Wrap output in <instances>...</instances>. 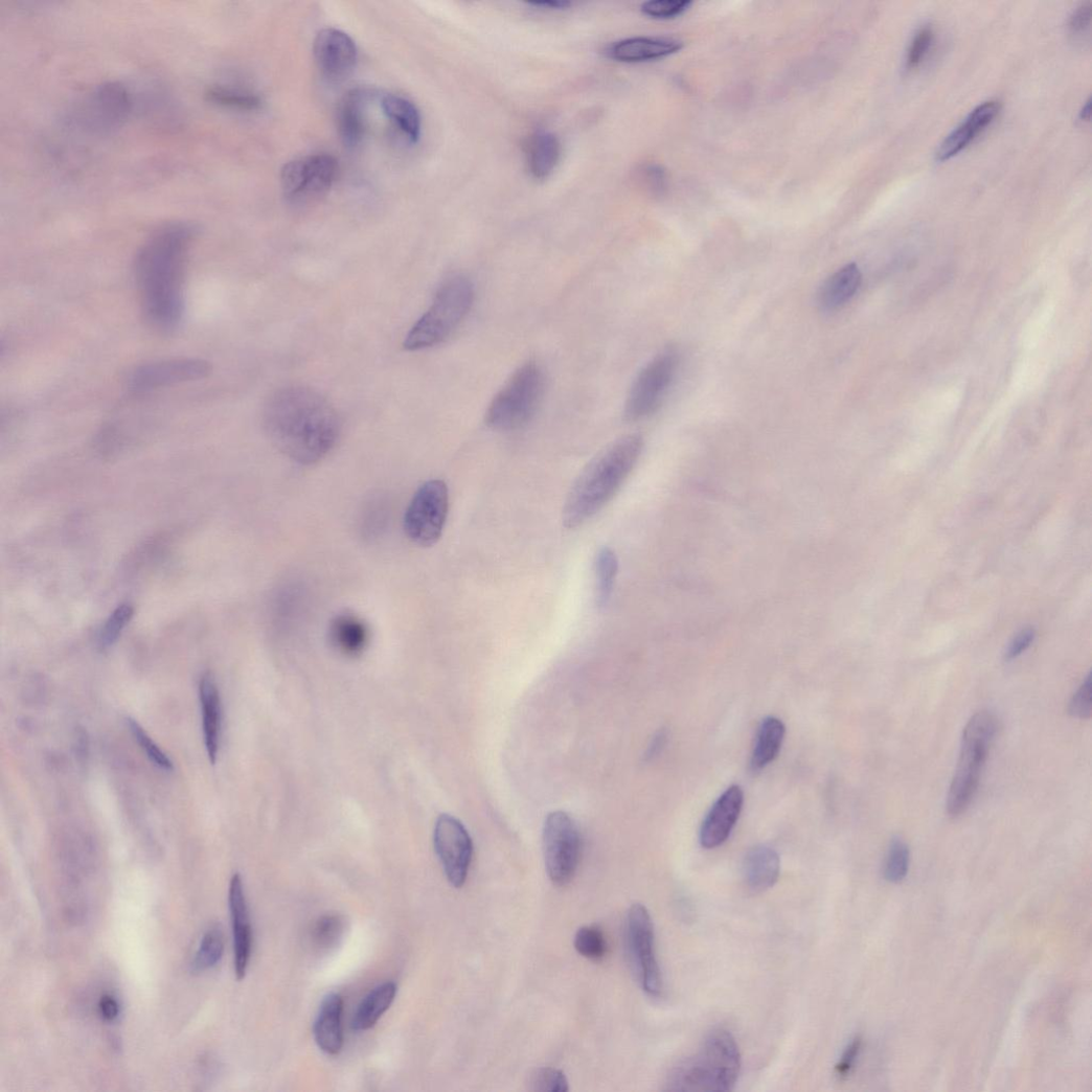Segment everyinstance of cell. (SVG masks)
<instances>
[{
    "label": "cell",
    "instance_id": "obj_28",
    "mask_svg": "<svg viewBox=\"0 0 1092 1092\" xmlns=\"http://www.w3.org/2000/svg\"><path fill=\"white\" fill-rule=\"evenodd\" d=\"M329 637L341 653L356 658L364 652L368 644L369 629L358 616L341 614L332 621Z\"/></svg>",
    "mask_w": 1092,
    "mask_h": 1092
},
{
    "label": "cell",
    "instance_id": "obj_19",
    "mask_svg": "<svg viewBox=\"0 0 1092 1092\" xmlns=\"http://www.w3.org/2000/svg\"><path fill=\"white\" fill-rule=\"evenodd\" d=\"M684 44L673 38L633 37L611 44L608 58L622 64L659 61L680 51Z\"/></svg>",
    "mask_w": 1092,
    "mask_h": 1092
},
{
    "label": "cell",
    "instance_id": "obj_44",
    "mask_svg": "<svg viewBox=\"0 0 1092 1092\" xmlns=\"http://www.w3.org/2000/svg\"><path fill=\"white\" fill-rule=\"evenodd\" d=\"M1036 633L1032 629L1020 632L1009 643L1005 652V660L1010 662L1020 657L1033 642Z\"/></svg>",
    "mask_w": 1092,
    "mask_h": 1092
},
{
    "label": "cell",
    "instance_id": "obj_38",
    "mask_svg": "<svg viewBox=\"0 0 1092 1092\" xmlns=\"http://www.w3.org/2000/svg\"><path fill=\"white\" fill-rule=\"evenodd\" d=\"M128 727L130 728L135 741L156 767L166 772L174 771L173 760L153 742L150 735L135 720L128 719Z\"/></svg>",
    "mask_w": 1092,
    "mask_h": 1092
},
{
    "label": "cell",
    "instance_id": "obj_16",
    "mask_svg": "<svg viewBox=\"0 0 1092 1092\" xmlns=\"http://www.w3.org/2000/svg\"><path fill=\"white\" fill-rule=\"evenodd\" d=\"M314 58L324 77L339 82L349 76L358 62V48L346 32L325 28L314 41Z\"/></svg>",
    "mask_w": 1092,
    "mask_h": 1092
},
{
    "label": "cell",
    "instance_id": "obj_14",
    "mask_svg": "<svg viewBox=\"0 0 1092 1092\" xmlns=\"http://www.w3.org/2000/svg\"><path fill=\"white\" fill-rule=\"evenodd\" d=\"M433 844L448 881L454 888H462L473 857V842L467 828L456 817L441 814L436 819Z\"/></svg>",
    "mask_w": 1092,
    "mask_h": 1092
},
{
    "label": "cell",
    "instance_id": "obj_49",
    "mask_svg": "<svg viewBox=\"0 0 1092 1092\" xmlns=\"http://www.w3.org/2000/svg\"><path fill=\"white\" fill-rule=\"evenodd\" d=\"M1090 115H1091V113H1090V99H1088V101L1086 103V105L1083 108V111L1080 112V119L1083 121L1084 120H1089L1090 119Z\"/></svg>",
    "mask_w": 1092,
    "mask_h": 1092
},
{
    "label": "cell",
    "instance_id": "obj_30",
    "mask_svg": "<svg viewBox=\"0 0 1092 1092\" xmlns=\"http://www.w3.org/2000/svg\"><path fill=\"white\" fill-rule=\"evenodd\" d=\"M381 108L386 117L410 140L418 141L422 132V119L416 106L409 99L386 94L381 98Z\"/></svg>",
    "mask_w": 1092,
    "mask_h": 1092
},
{
    "label": "cell",
    "instance_id": "obj_22",
    "mask_svg": "<svg viewBox=\"0 0 1092 1092\" xmlns=\"http://www.w3.org/2000/svg\"><path fill=\"white\" fill-rule=\"evenodd\" d=\"M200 700L205 747L213 766L220 752L223 709L220 689L210 673L204 674L201 678Z\"/></svg>",
    "mask_w": 1092,
    "mask_h": 1092
},
{
    "label": "cell",
    "instance_id": "obj_40",
    "mask_svg": "<svg viewBox=\"0 0 1092 1092\" xmlns=\"http://www.w3.org/2000/svg\"><path fill=\"white\" fill-rule=\"evenodd\" d=\"M529 1089L538 1092H566L569 1083L566 1075L553 1068L536 1070L529 1078Z\"/></svg>",
    "mask_w": 1092,
    "mask_h": 1092
},
{
    "label": "cell",
    "instance_id": "obj_33",
    "mask_svg": "<svg viewBox=\"0 0 1092 1092\" xmlns=\"http://www.w3.org/2000/svg\"><path fill=\"white\" fill-rule=\"evenodd\" d=\"M206 98L217 106L238 109V111H257L261 106V99L257 95L223 86L208 88Z\"/></svg>",
    "mask_w": 1092,
    "mask_h": 1092
},
{
    "label": "cell",
    "instance_id": "obj_11",
    "mask_svg": "<svg viewBox=\"0 0 1092 1092\" xmlns=\"http://www.w3.org/2000/svg\"><path fill=\"white\" fill-rule=\"evenodd\" d=\"M679 364L677 349L669 347L642 368L625 403L624 415L628 420H640L658 410L673 385Z\"/></svg>",
    "mask_w": 1092,
    "mask_h": 1092
},
{
    "label": "cell",
    "instance_id": "obj_12",
    "mask_svg": "<svg viewBox=\"0 0 1092 1092\" xmlns=\"http://www.w3.org/2000/svg\"><path fill=\"white\" fill-rule=\"evenodd\" d=\"M628 948L643 992L653 998L663 994V977L655 953L654 925L641 904L631 907L627 920Z\"/></svg>",
    "mask_w": 1092,
    "mask_h": 1092
},
{
    "label": "cell",
    "instance_id": "obj_34",
    "mask_svg": "<svg viewBox=\"0 0 1092 1092\" xmlns=\"http://www.w3.org/2000/svg\"><path fill=\"white\" fill-rule=\"evenodd\" d=\"M910 850L901 838H894L889 846L884 866L885 879L893 884L903 882L909 871Z\"/></svg>",
    "mask_w": 1092,
    "mask_h": 1092
},
{
    "label": "cell",
    "instance_id": "obj_42",
    "mask_svg": "<svg viewBox=\"0 0 1092 1092\" xmlns=\"http://www.w3.org/2000/svg\"><path fill=\"white\" fill-rule=\"evenodd\" d=\"M1092 676L1089 674L1069 702V714L1078 720H1089L1092 712Z\"/></svg>",
    "mask_w": 1092,
    "mask_h": 1092
},
{
    "label": "cell",
    "instance_id": "obj_24",
    "mask_svg": "<svg viewBox=\"0 0 1092 1092\" xmlns=\"http://www.w3.org/2000/svg\"><path fill=\"white\" fill-rule=\"evenodd\" d=\"M561 157L562 143L554 133L539 131L531 136L527 150V163L534 179H548L558 168Z\"/></svg>",
    "mask_w": 1092,
    "mask_h": 1092
},
{
    "label": "cell",
    "instance_id": "obj_36",
    "mask_svg": "<svg viewBox=\"0 0 1092 1092\" xmlns=\"http://www.w3.org/2000/svg\"><path fill=\"white\" fill-rule=\"evenodd\" d=\"M344 932L345 920L341 915H324L314 926L313 939L317 947L327 949L337 945Z\"/></svg>",
    "mask_w": 1092,
    "mask_h": 1092
},
{
    "label": "cell",
    "instance_id": "obj_37",
    "mask_svg": "<svg viewBox=\"0 0 1092 1092\" xmlns=\"http://www.w3.org/2000/svg\"><path fill=\"white\" fill-rule=\"evenodd\" d=\"M133 616L134 609L132 606L122 605L117 608L111 617L108 618L99 633V647L106 650L114 645Z\"/></svg>",
    "mask_w": 1092,
    "mask_h": 1092
},
{
    "label": "cell",
    "instance_id": "obj_25",
    "mask_svg": "<svg viewBox=\"0 0 1092 1092\" xmlns=\"http://www.w3.org/2000/svg\"><path fill=\"white\" fill-rule=\"evenodd\" d=\"M369 93L354 89L343 98L338 116V128L342 141L348 147L357 146L365 132V108Z\"/></svg>",
    "mask_w": 1092,
    "mask_h": 1092
},
{
    "label": "cell",
    "instance_id": "obj_18",
    "mask_svg": "<svg viewBox=\"0 0 1092 1092\" xmlns=\"http://www.w3.org/2000/svg\"><path fill=\"white\" fill-rule=\"evenodd\" d=\"M229 907L234 939V970L237 980L246 977L251 958L253 935L243 879L235 873L230 883Z\"/></svg>",
    "mask_w": 1092,
    "mask_h": 1092
},
{
    "label": "cell",
    "instance_id": "obj_4",
    "mask_svg": "<svg viewBox=\"0 0 1092 1092\" xmlns=\"http://www.w3.org/2000/svg\"><path fill=\"white\" fill-rule=\"evenodd\" d=\"M741 1067V1053L732 1033L724 1028L714 1029L699 1052L675 1069L668 1089L729 1091L738 1079Z\"/></svg>",
    "mask_w": 1092,
    "mask_h": 1092
},
{
    "label": "cell",
    "instance_id": "obj_17",
    "mask_svg": "<svg viewBox=\"0 0 1092 1092\" xmlns=\"http://www.w3.org/2000/svg\"><path fill=\"white\" fill-rule=\"evenodd\" d=\"M744 805V792L732 786L716 800L707 813L701 831L700 843L705 849L722 846L731 836Z\"/></svg>",
    "mask_w": 1092,
    "mask_h": 1092
},
{
    "label": "cell",
    "instance_id": "obj_13",
    "mask_svg": "<svg viewBox=\"0 0 1092 1092\" xmlns=\"http://www.w3.org/2000/svg\"><path fill=\"white\" fill-rule=\"evenodd\" d=\"M338 174V161L329 154H316L292 160L281 173L285 196L302 202L331 189Z\"/></svg>",
    "mask_w": 1092,
    "mask_h": 1092
},
{
    "label": "cell",
    "instance_id": "obj_45",
    "mask_svg": "<svg viewBox=\"0 0 1092 1092\" xmlns=\"http://www.w3.org/2000/svg\"><path fill=\"white\" fill-rule=\"evenodd\" d=\"M1092 17V5L1090 2L1083 4L1078 7L1071 16L1069 21V30L1073 36H1082L1085 33L1091 24Z\"/></svg>",
    "mask_w": 1092,
    "mask_h": 1092
},
{
    "label": "cell",
    "instance_id": "obj_20",
    "mask_svg": "<svg viewBox=\"0 0 1092 1092\" xmlns=\"http://www.w3.org/2000/svg\"><path fill=\"white\" fill-rule=\"evenodd\" d=\"M344 998L327 995L321 1002L314 1022L313 1033L317 1047L327 1055H338L344 1046Z\"/></svg>",
    "mask_w": 1092,
    "mask_h": 1092
},
{
    "label": "cell",
    "instance_id": "obj_8",
    "mask_svg": "<svg viewBox=\"0 0 1092 1092\" xmlns=\"http://www.w3.org/2000/svg\"><path fill=\"white\" fill-rule=\"evenodd\" d=\"M133 96L120 82H105L88 91L72 107L69 121L91 135H107L122 128L133 112Z\"/></svg>",
    "mask_w": 1092,
    "mask_h": 1092
},
{
    "label": "cell",
    "instance_id": "obj_10",
    "mask_svg": "<svg viewBox=\"0 0 1092 1092\" xmlns=\"http://www.w3.org/2000/svg\"><path fill=\"white\" fill-rule=\"evenodd\" d=\"M449 505V488L443 480L433 479L420 485L404 518L408 538L423 548L438 542L446 527Z\"/></svg>",
    "mask_w": 1092,
    "mask_h": 1092
},
{
    "label": "cell",
    "instance_id": "obj_29",
    "mask_svg": "<svg viewBox=\"0 0 1092 1092\" xmlns=\"http://www.w3.org/2000/svg\"><path fill=\"white\" fill-rule=\"evenodd\" d=\"M397 985L394 981H387L373 988L358 1006L351 1027L356 1031H365L372 1028L382 1016H384L395 1001Z\"/></svg>",
    "mask_w": 1092,
    "mask_h": 1092
},
{
    "label": "cell",
    "instance_id": "obj_23",
    "mask_svg": "<svg viewBox=\"0 0 1092 1092\" xmlns=\"http://www.w3.org/2000/svg\"><path fill=\"white\" fill-rule=\"evenodd\" d=\"M780 869L778 852L767 845H758L750 849L743 863L745 883L754 892L773 888L779 880Z\"/></svg>",
    "mask_w": 1092,
    "mask_h": 1092
},
{
    "label": "cell",
    "instance_id": "obj_39",
    "mask_svg": "<svg viewBox=\"0 0 1092 1092\" xmlns=\"http://www.w3.org/2000/svg\"><path fill=\"white\" fill-rule=\"evenodd\" d=\"M692 6L690 0H652L641 5V13L655 20H668L685 14Z\"/></svg>",
    "mask_w": 1092,
    "mask_h": 1092
},
{
    "label": "cell",
    "instance_id": "obj_15",
    "mask_svg": "<svg viewBox=\"0 0 1092 1092\" xmlns=\"http://www.w3.org/2000/svg\"><path fill=\"white\" fill-rule=\"evenodd\" d=\"M210 372L211 365L202 359L161 360L136 367L128 379V387L135 394H145L205 379Z\"/></svg>",
    "mask_w": 1092,
    "mask_h": 1092
},
{
    "label": "cell",
    "instance_id": "obj_5",
    "mask_svg": "<svg viewBox=\"0 0 1092 1092\" xmlns=\"http://www.w3.org/2000/svg\"><path fill=\"white\" fill-rule=\"evenodd\" d=\"M475 297L472 281L462 275L447 279L427 312L411 327L405 349L418 351L446 342L469 314Z\"/></svg>",
    "mask_w": 1092,
    "mask_h": 1092
},
{
    "label": "cell",
    "instance_id": "obj_31",
    "mask_svg": "<svg viewBox=\"0 0 1092 1092\" xmlns=\"http://www.w3.org/2000/svg\"><path fill=\"white\" fill-rule=\"evenodd\" d=\"M618 559L613 550H599L594 562L595 600L598 608H606L613 593L618 573Z\"/></svg>",
    "mask_w": 1092,
    "mask_h": 1092
},
{
    "label": "cell",
    "instance_id": "obj_1",
    "mask_svg": "<svg viewBox=\"0 0 1092 1092\" xmlns=\"http://www.w3.org/2000/svg\"><path fill=\"white\" fill-rule=\"evenodd\" d=\"M196 229L184 223L163 226L141 246L134 261L144 317L154 329H178L185 314V278Z\"/></svg>",
    "mask_w": 1092,
    "mask_h": 1092
},
{
    "label": "cell",
    "instance_id": "obj_26",
    "mask_svg": "<svg viewBox=\"0 0 1092 1092\" xmlns=\"http://www.w3.org/2000/svg\"><path fill=\"white\" fill-rule=\"evenodd\" d=\"M862 275L856 264H848L824 283L818 294V303L826 312H832L846 304L858 292Z\"/></svg>",
    "mask_w": 1092,
    "mask_h": 1092
},
{
    "label": "cell",
    "instance_id": "obj_46",
    "mask_svg": "<svg viewBox=\"0 0 1092 1092\" xmlns=\"http://www.w3.org/2000/svg\"><path fill=\"white\" fill-rule=\"evenodd\" d=\"M99 1013L106 1021H114L118 1018L120 1007L118 1001L112 996H104L99 1001Z\"/></svg>",
    "mask_w": 1092,
    "mask_h": 1092
},
{
    "label": "cell",
    "instance_id": "obj_21",
    "mask_svg": "<svg viewBox=\"0 0 1092 1092\" xmlns=\"http://www.w3.org/2000/svg\"><path fill=\"white\" fill-rule=\"evenodd\" d=\"M1000 104L996 100L986 101L976 107L968 118L942 142L937 152V160H949L963 151L995 121L1000 113Z\"/></svg>",
    "mask_w": 1092,
    "mask_h": 1092
},
{
    "label": "cell",
    "instance_id": "obj_6",
    "mask_svg": "<svg viewBox=\"0 0 1092 1092\" xmlns=\"http://www.w3.org/2000/svg\"><path fill=\"white\" fill-rule=\"evenodd\" d=\"M998 731L997 718L987 711L976 713L968 722L962 734L957 770L947 799L950 816L957 817L969 807Z\"/></svg>",
    "mask_w": 1092,
    "mask_h": 1092
},
{
    "label": "cell",
    "instance_id": "obj_41",
    "mask_svg": "<svg viewBox=\"0 0 1092 1092\" xmlns=\"http://www.w3.org/2000/svg\"><path fill=\"white\" fill-rule=\"evenodd\" d=\"M934 36L931 26H924L914 35L907 54L908 70H914L920 65L934 42Z\"/></svg>",
    "mask_w": 1092,
    "mask_h": 1092
},
{
    "label": "cell",
    "instance_id": "obj_3",
    "mask_svg": "<svg viewBox=\"0 0 1092 1092\" xmlns=\"http://www.w3.org/2000/svg\"><path fill=\"white\" fill-rule=\"evenodd\" d=\"M642 449L641 435H625L587 465L566 501L563 521L567 528L582 526L613 500L637 464Z\"/></svg>",
    "mask_w": 1092,
    "mask_h": 1092
},
{
    "label": "cell",
    "instance_id": "obj_47",
    "mask_svg": "<svg viewBox=\"0 0 1092 1092\" xmlns=\"http://www.w3.org/2000/svg\"><path fill=\"white\" fill-rule=\"evenodd\" d=\"M528 6L538 8L540 10L559 12L567 10L573 6V3L567 2V0H534V2L527 3Z\"/></svg>",
    "mask_w": 1092,
    "mask_h": 1092
},
{
    "label": "cell",
    "instance_id": "obj_43",
    "mask_svg": "<svg viewBox=\"0 0 1092 1092\" xmlns=\"http://www.w3.org/2000/svg\"><path fill=\"white\" fill-rule=\"evenodd\" d=\"M862 1049L861 1037H855V1039L845 1048L839 1063L836 1066V1073L839 1077H847L856 1066L858 1057Z\"/></svg>",
    "mask_w": 1092,
    "mask_h": 1092
},
{
    "label": "cell",
    "instance_id": "obj_48",
    "mask_svg": "<svg viewBox=\"0 0 1092 1092\" xmlns=\"http://www.w3.org/2000/svg\"><path fill=\"white\" fill-rule=\"evenodd\" d=\"M666 742L667 734L665 731H660L659 733L655 734L645 752V758L652 759L655 756H658L664 749Z\"/></svg>",
    "mask_w": 1092,
    "mask_h": 1092
},
{
    "label": "cell",
    "instance_id": "obj_2",
    "mask_svg": "<svg viewBox=\"0 0 1092 1092\" xmlns=\"http://www.w3.org/2000/svg\"><path fill=\"white\" fill-rule=\"evenodd\" d=\"M263 425L270 442L300 464L320 461L336 447L341 422L336 408L321 394L303 386L272 393L263 408Z\"/></svg>",
    "mask_w": 1092,
    "mask_h": 1092
},
{
    "label": "cell",
    "instance_id": "obj_32",
    "mask_svg": "<svg viewBox=\"0 0 1092 1092\" xmlns=\"http://www.w3.org/2000/svg\"><path fill=\"white\" fill-rule=\"evenodd\" d=\"M225 953V935L221 925H212L204 934L199 950L191 963L195 973L214 968L221 962Z\"/></svg>",
    "mask_w": 1092,
    "mask_h": 1092
},
{
    "label": "cell",
    "instance_id": "obj_35",
    "mask_svg": "<svg viewBox=\"0 0 1092 1092\" xmlns=\"http://www.w3.org/2000/svg\"><path fill=\"white\" fill-rule=\"evenodd\" d=\"M574 948L579 955L594 961L604 959L608 951L604 933L594 926L579 928L574 938Z\"/></svg>",
    "mask_w": 1092,
    "mask_h": 1092
},
{
    "label": "cell",
    "instance_id": "obj_7",
    "mask_svg": "<svg viewBox=\"0 0 1092 1092\" xmlns=\"http://www.w3.org/2000/svg\"><path fill=\"white\" fill-rule=\"evenodd\" d=\"M544 391V374L536 363L518 368L486 411L485 422L494 429L514 430L534 415Z\"/></svg>",
    "mask_w": 1092,
    "mask_h": 1092
},
{
    "label": "cell",
    "instance_id": "obj_27",
    "mask_svg": "<svg viewBox=\"0 0 1092 1092\" xmlns=\"http://www.w3.org/2000/svg\"><path fill=\"white\" fill-rule=\"evenodd\" d=\"M786 732L783 722L777 718H768L761 722L750 760L753 773L766 770L778 757Z\"/></svg>",
    "mask_w": 1092,
    "mask_h": 1092
},
{
    "label": "cell",
    "instance_id": "obj_9",
    "mask_svg": "<svg viewBox=\"0 0 1092 1092\" xmlns=\"http://www.w3.org/2000/svg\"><path fill=\"white\" fill-rule=\"evenodd\" d=\"M581 852L582 838L574 819L564 811L550 813L543 827V854L554 885L564 887L573 881Z\"/></svg>",
    "mask_w": 1092,
    "mask_h": 1092
}]
</instances>
